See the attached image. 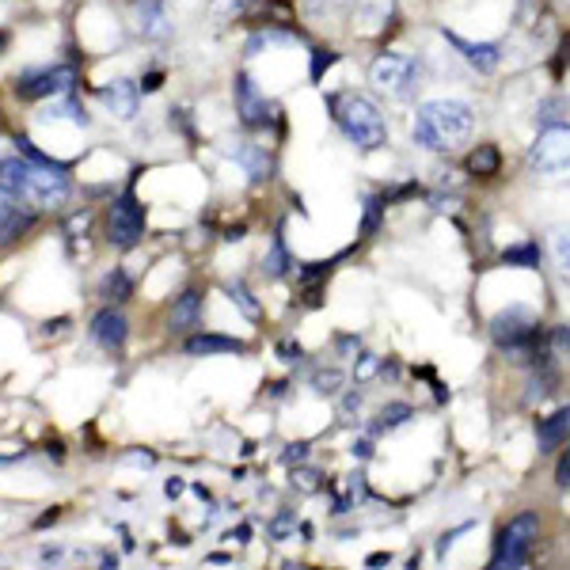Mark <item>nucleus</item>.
Masks as SVG:
<instances>
[{
    "mask_svg": "<svg viewBox=\"0 0 570 570\" xmlns=\"http://www.w3.org/2000/svg\"><path fill=\"white\" fill-rule=\"evenodd\" d=\"M0 183L8 190H16L19 202H31L38 209L61 206L69 198V164H42L31 156H8L0 160Z\"/></svg>",
    "mask_w": 570,
    "mask_h": 570,
    "instance_id": "f257e3e1",
    "label": "nucleus"
},
{
    "mask_svg": "<svg viewBox=\"0 0 570 570\" xmlns=\"http://www.w3.org/2000/svg\"><path fill=\"white\" fill-rule=\"evenodd\" d=\"M475 130V114L460 99H430L415 114V145L430 152H456Z\"/></svg>",
    "mask_w": 570,
    "mask_h": 570,
    "instance_id": "f03ea898",
    "label": "nucleus"
},
{
    "mask_svg": "<svg viewBox=\"0 0 570 570\" xmlns=\"http://www.w3.org/2000/svg\"><path fill=\"white\" fill-rule=\"evenodd\" d=\"M327 107H331V118L339 122V130L358 149L373 152L388 141V122H384V114H380V107L373 99H365L358 92H339L327 99Z\"/></svg>",
    "mask_w": 570,
    "mask_h": 570,
    "instance_id": "7ed1b4c3",
    "label": "nucleus"
},
{
    "mask_svg": "<svg viewBox=\"0 0 570 570\" xmlns=\"http://www.w3.org/2000/svg\"><path fill=\"white\" fill-rule=\"evenodd\" d=\"M369 80L373 88L392 99H407L415 95V88L422 84V65L418 57H403V54H380L373 65H369Z\"/></svg>",
    "mask_w": 570,
    "mask_h": 570,
    "instance_id": "20e7f679",
    "label": "nucleus"
},
{
    "mask_svg": "<svg viewBox=\"0 0 570 570\" xmlns=\"http://www.w3.org/2000/svg\"><path fill=\"white\" fill-rule=\"evenodd\" d=\"M536 532H540V521H536V513H521V517H513L510 525L502 529L498 536V544H494V567L510 570V567H525L532 555V544H536Z\"/></svg>",
    "mask_w": 570,
    "mask_h": 570,
    "instance_id": "39448f33",
    "label": "nucleus"
},
{
    "mask_svg": "<svg viewBox=\"0 0 570 570\" xmlns=\"http://www.w3.org/2000/svg\"><path fill=\"white\" fill-rule=\"evenodd\" d=\"M529 168L536 175H567L570 171V126L551 122L529 149Z\"/></svg>",
    "mask_w": 570,
    "mask_h": 570,
    "instance_id": "423d86ee",
    "label": "nucleus"
},
{
    "mask_svg": "<svg viewBox=\"0 0 570 570\" xmlns=\"http://www.w3.org/2000/svg\"><path fill=\"white\" fill-rule=\"evenodd\" d=\"M491 335L506 350H529L532 339H536V312L525 308V304H510V308L494 312Z\"/></svg>",
    "mask_w": 570,
    "mask_h": 570,
    "instance_id": "0eeeda50",
    "label": "nucleus"
},
{
    "mask_svg": "<svg viewBox=\"0 0 570 570\" xmlns=\"http://www.w3.org/2000/svg\"><path fill=\"white\" fill-rule=\"evenodd\" d=\"M141 236H145V206L133 194L114 198L111 213H107V240L114 247H133Z\"/></svg>",
    "mask_w": 570,
    "mask_h": 570,
    "instance_id": "6e6552de",
    "label": "nucleus"
},
{
    "mask_svg": "<svg viewBox=\"0 0 570 570\" xmlns=\"http://www.w3.org/2000/svg\"><path fill=\"white\" fill-rule=\"evenodd\" d=\"M73 69L69 65H57V69H31V73H19L16 95L19 99H57V95L73 92Z\"/></svg>",
    "mask_w": 570,
    "mask_h": 570,
    "instance_id": "1a4fd4ad",
    "label": "nucleus"
},
{
    "mask_svg": "<svg viewBox=\"0 0 570 570\" xmlns=\"http://www.w3.org/2000/svg\"><path fill=\"white\" fill-rule=\"evenodd\" d=\"M232 95H236V114H240V122H244L247 130H263L266 122L274 118V103H266V95L255 88V80L247 73L236 76Z\"/></svg>",
    "mask_w": 570,
    "mask_h": 570,
    "instance_id": "9d476101",
    "label": "nucleus"
},
{
    "mask_svg": "<svg viewBox=\"0 0 570 570\" xmlns=\"http://www.w3.org/2000/svg\"><path fill=\"white\" fill-rule=\"evenodd\" d=\"M441 35H445V42L453 46L456 54L472 65L475 73H494V69H498V61H502L498 42H472V38H460L456 31H449V27H445Z\"/></svg>",
    "mask_w": 570,
    "mask_h": 570,
    "instance_id": "9b49d317",
    "label": "nucleus"
},
{
    "mask_svg": "<svg viewBox=\"0 0 570 570\" xmlns=\"http://www.w3.org/2000/svg\"><path fill=\"white\" fill-rule=\"evenodd\" d=\"M99 99H103V107H107L114 118H122V122H133L137 111H141V88H137L133 80H111V84L99 92Z\"/></svg>",
    "mask_w": 570,
    "mask_h": 570,
    "instance_id": "f8f14e48",
    "label": "nucleus"
},
{
    "mask_svg": "<svg viewBox=\"0 0 570 570\" xmlns=\"http://www.w3.org/2000/svg\"><path fill=\"white\" fill-rule=\"evenodd\" d=\"M92 339L103 346V350H122L126 339H130V320L118 312V308H103L92 320Z\"/></svg>",
    "mask_w": 570,
    "mask_h": 570,
    "instance_id": "ddd939ff",
    "label": "nucleus"
},
{
    "mask_svg": "<svg viewBox=\"0 0 570 570\" xmlns=\"http://www.w3.org/2000/svg\"><path fill=\"white\" fill-rule=\"evenodd\" d=\"M536 441H540V453H555L559 445H567L570 441V407H559L555 415L540 418Z\"/></svg>",
    "mask_w": 570,
    "mask_h": 570,
    "instance_id": "4468645a",
    "label": "nucleus"
},
{
    "mask_svg": "<svg viewBox=\"0 0 570 570\" xmlns=\"http://www.w3.org/2000/svg\"><path fill=\"white\" fill-rule=\"evenodd\" d=\"M187 350L190 358H209V354H244V342L240 339H228V335H190L187 339Z\"/></svg>",
    "mask_w": 570,
    "mask_h": 570,
    "instance_id": "2eb2a0df",
    "label": "nucleus"
},
{
    "mask_svg": "<svg viewBox=\"0 0 570 570\" xmlns=\"http://www.w3.org/2000/svg\"><path fill=\"white\" fill-rule=\"evenodd\" d=\"M137 16V31L145 38H164L168 35V19H164V0H137L133 4Z\"/></svg>",
    "mask_w": 570,
    "mask_h": 570,
    "instance_id": "dca6fc26",
    "label": "nucleus"
},
{
    "mask_svg": "<svg viewBox=\"0 0 570 570\" xmlns=\"http://www.w3.org/2000/svg\"><path fill=\"white\" fill-rule=\"evenodd\" d=\"M236 160L244 164V171H247V179H251V183H263V179H270L274 160H270V152L259 149V145H240V149H236Z\"/></svg>",
    "mask_w": 570,
    "mask_h": 570,
    "instance_id": "f3484780",
    "label": "nucleus"
},
{
    "mask_svg": "<svg viewBox=\"0 0 570 570\" xmlns=\"http://www.w3.org/2000/svg\"><path fill=\"white\" fill-rule=\"evenodd\" d=\"M198 316H202V293H198V289H187V293L175 301V308H171V331H187V327L198 323Z\"/></svg>",
    "mask_w": 570,
    "mask_h": 570,
    "instance_id": "a211bd4d",
    "label": "nucleus"
},
{
    "mask_svg": "<svg viewBox=\"0 0 570 570\" xmlns=\"http://www.w3.org/2000/svg\"><path fill=\"white\" fill-rule=\"evenodd\" d=\"M42 122H54V118H69L76 126H88V111L76 103L73 95H57L54 103H46V111H38Z\"/></svg>",
    "mask_w": 570,
    "mask_h": 570,
    "instance_id": "6ab92c4d",
    "label": "nucleus"
},
{
    "mask_svg": "<svg viewBox=\"0 0 570 570\" xmlns=\"http://www.w3.org/2000/svg\"><path fill=\"white\" fill-rule=\"evenodd\" d=\"M498 164H502V156H498L494 145H479V149H472V156H468V171H472V175H494Z\"/></svg>",
    "mask_w": 570,
    "mask_h": 570,
    "instance_id": "aec40b11",
    "label": "nucleus"
},
{
    "mask_svg": "<svg viewBox=\"0 0 570 570\" xmlns=\"http://www.w3.org/2000/svg\"><path fill=\"white\" fill-rule=\"evenodd\" d=\"M285 270H289V251H285L282 236H274L270 240V255L263 259V274L266 278H282Z\"/></svg>",
    "mask_w": 570,
    "mask_h": 570,
    "instance_id": "412c9836",
    "label": "nucleus"
},
{
    "mask_svg": "<svg viewBox=\"0 0 570 570\" xmlns=\"http://www.w3.org/2000/svg\"><path fill=\"white\" fill-rule=\"evenodd\" d=\"M551 259L559 266V274L570 282V228H559V232L551 236Z\"/></svg>",
    "mask_w": 570,
    "mask_h": 570,
    "instance_id": "4be33fe9",
    "label": "nucleus"
},
{
    "mask_svg": "<svg viewBox=\"0 0 570 570\" xmlns=\"http://www.w3.org/2000/svg\"><path fill=\"white\" fill-rule=\"evenodd\" d=\"M133 293V282L126 278V270H111L107 278H103V297L107 301H126Z\"/></svg>",
    "mask_w": 570,
    "mask_h": 570,
    "instance_id": "5701e85b",
    "label": "nucleus"
},
{
    "mask_svg": "<svg viewBox=\"0 0 570 570\" xmlns=\"http://www.w3.org/2000/svg\"><path fill=\"white\" fill-rule=\"evenodd\" d=\"M502 263L506 266H536L540 263V251H536V244L506 247V251H502Z\"/></svg>",
    "mask_w": 570,
    "mask_h": 570,
    "instance_id": "b1692460",
    "label": "nucleus"
},
{
    "mask_svg": "<svg viewBox=\"0 0 570 570\" xmlns=\"http://www.w3.org/2000/svg\"><path fill=\"white\" fill-rule=\"evenodd\" d=\"M312 388H316L320 396H335V392L342 388V373L339 369H323V373L312 377Z\"/></svg>",
    "mask_w": 570,
    "mask_h": 570,
    "instance_id": "393cba45",
    "label": "nucleus"
},
{
    "mask_svg": "<svg viewBox=\"0 0 570 570\" xmlns=\"http://www.w3.org/2000/svg\"><path fill=\"white\" fill-rule=\"evenodd\" d=\"M225 293H228V301L240 304V308H244V312H247V316H251V320H259V301H255V297L247 293L244 285H228Z\"/></svg>",
    "mask_w": 570,
    "mask_h": 570,
    "instance_id": "a878e982",
    "label": "nucleus"
},
{
    "mask_svg": "<svg viewBox=\"0 0 570 570\" xmlns=\"http://www.w3.org/2000/svg\"><path fill=\"white\" fill-rule=\"evenodd\" d=\"M407 418H411V407H407V403H388V407L380 411V426H384V430H396Z\"/></svg>",
    "mask_w": 570,
    "mask_h": 570,
    "instance_id": "bb28decb",
    "label": "nucleus"
},
{
    "mask_svg": "<svg viewBox=\"0 0 570 570\" xmlns=\"http://www.w3.org/2000/svg\"><path fill=\"white\" fill-rule=\"evenodd\" d=\"M380 209H384V202L369 194V198H365V221H361V232H365V236H373V232H377V225H380Z\"/></svg>",
    "mask_w": 570,
    "mask_h": 570,
    "instance_id": "cd10ccee",
    "label": "nucleus"
},
{
    "mask_svg": "<svg viewBox=\"0 0 570 570\" xmlns=\"http://www.w3.org/2000/svg\"><path fill=\"white\" fill-rule=\"evenodd\" d=\"M31 221H35V217H19V213L12 217V221H4V225H0V247L12 244L23 228H31Z\"/></svg>",
    "mask_w": 570,
    "mask_h": 570,
    "instance_id": "c85d7f7f",
    "label": "nucleus"
},
{
    "mask_svg": "<svg viewBox=\"0 0 570 570\" xmlns=\"http://www.w3.org/2000/svg\"><path fill=\"white\" fill-rule=\"evenodd\" d=\"M16 213H19V194L0 183V225H4V221H12Z\"/></svg>",
    "mask_w": 570,
    "mask_h": 570,
    "instance_id": "c756f323",
    "label": "nucleus"
},
{
    "mask_svg": "<svg viewBox=\"0 0 570 570\" xmlns=\"http://www.w3.org/2000/svg\"><path fill=\"white\" fill-rule=\"evenodd\" d=\"M293 487H301L304 494L320 491V472H312V468H297V472H293Z\"/></svg>",
    "mask_w": 570,
    "mask_h": 570,
    "instance_id": "7c9ffc66",
    "label": "nucleus"
},
{
    "mask_svg": "<svg viewBox=\"0 0 570 570\" xmlns=\"http://www.w3.org/2000/svg\"><path fill=\"white\" fill-rule=\"evenodd\" d=\"M293 529H297V517H293V513H282V517L270 521V536H274V540H289Z\"/></svg>",
    "mask_w": 570,
    "mask_h": 570,
    "instance_id": "2f4dec72",
    "label": "nucleus"
},
{
    "mask_svg": "<svg viewBox=\"0 0 570 570\" xmlns=\"http://www.w3.org/2000/svg\"><path fill=\"white\" fill-rule=\"evenodd\" d=\"M464 532H472V525H460V529L445 532V536H441V544H437V559H445V555L453 551V544L460 540V536H464Z\"/></svg>",
    "mask_w": 570,
    "mask_h": 570,
    "instance_id": "473e14b6",
    "label": "nucleus"
},
{
    "mask_svg": "<svg viewBox=\"0 0 570 570\" xmlns=\"http://www.w3.org/2000/svg\"><path fill=\"white\" fill-rule=\"evenodd\" d=\"M380 369V361L377 354H361V365H358V380H369L373 373Z\"/></svg>",
    "mask_w": 570,
    "mask_h": 570,
    "instance_id": "72a5a7b5",
    "label": "nucleus"
},
{
    "mask_svg": "<svg viewBox=\"0 0 570 570\" xmlns=\"http://www.w3.org/2000/svg\"><path fill=\"white\" fill-rule=\"evenodd\" d=\"M88 221H92V217H88V209H84V213H76L73 221H69V236H84V232H88Z\"/></svg>",
    "mask_w": 570,
    "mask_h": 570,
    "instance_id": "f704fd0d",
    "label": "nucleus"
},
{
    "mask_svg": "<svg viewBox=\"0 0 570 570\" xmlns=\"http://www.w3.org/2000/svg\"><path fill=\"white\" fill-rule=\"evenodd\" d=\"M559 107H563V99H544V103H540V114H536V118H544V122L551 126V118L559 114Z\"/></svg>",
    "mask_w": 570,
    "mask_h": 570,
    "instance_id": "c9c22d12",
    "label": "nucleus"
},
{
    "mask_svg": "<svg viewBox=\"0 0 570 570\" xmlns=\"http://www.w3.org/2000/svg\"><path fill=\"white\" fill-rule=\"evenodd\" d=\"M350 453H354V460H369V456H373V441H369V437H361V441L350 445Z\"/></svg>",
    "mask_w": 570,
    "mask_h": 570,
    "instance_id": "e433bc0d",
    "label": "nucleus"
},
{
    "mask_svg": "<svg viewBox=\"0 0 570 570\" xmlns=\"http://www.w3.org/2000/svg\"><path fill=\"white\" fill-rule=\"evenodd\" d=\"M551 346H555V354H570V331H567V327L551 335Z\"/></svg>",
    "mask_w": 570,
    "mask_h": 570,
    "instance_id": "4c0bfd02",
    "label": "nucleus"
},
{
    "mask_svg": "<svg viewBox=\"0 0 570 570\" xmlns=\"http://www.w3.org/2000/svg\"><path fill=\"white\" fill-rule=\"evenodd\" d=\"M559 487H570V453L559 460Z\"/></svg>",
    "mask_w": 570,
    "mask_h": 570,
    "instance_id": "58836bf2",
    "label": "nucleus"
},
{
    "mask_svg": "<svg viewBox=\"0 0 570 570\" xmlns=\"http://www.w3.org/2000/svg\"><path fill=\"white\" fill-rule=\"evenodd\" d=\"M160 84H164V73H149L145 80H141V88H145V92H156Z\"/></svg>",
    "mask_w": 570,
    "mask_h": 570,
    "instance_id": "ea45409f",
    "label": "nucleus"
},
{
    "mask_svg": "<svg viewBox=\"0 0 570 570\" xmlns=\"http://www.w3.org/2000/svg\"><path fill=\"white\" fill-rule=\"evenodd\" d=\"M126 460H130V464H145V468H149V464H156V456H152V453H126Z\"/></svg>",
    "mask_w": 570,
    "mask_h": 570,
    "instance_id": "a19ab883",
    "label": "nucleus"
},
{
    "mask_svg": "<svg viewBox=\"0 0 570 570\" xmlns=\"http://www.w3.org/2000/svg\"><path fill=\"white\" fill-rule=\"evenodd\" d=\"M308 456V445H297V449H285V460L293 464V460H304Z\"/></svg>",
    "mask_w": 570,
    "mask_h": 570,
    "instance_id": "79ce46f5",
    "label": "nucleus"
},
{
    "mask_svg": "<svg viewBox=\"0 0 570 570\" xmlns=\"http://www.w3.org/2000/svg\"><path fill=\"white\" fill-rule=\"evenodd\" d=\"M228 536H232L236 544H247V540H251V529H247V525H240V529H232Z\"/></svg>",
    "mask_w": 570,
    "mask_h": 570,
    "instance_id": "37998d69",
    "label": "nucleus"
},
{
    "mask_svg": "<svg viewBox=\"0 0 570 570\" xmlns=\"http://www.w3.org/2000/svg\"><path fill=\"white\" fill-rule=\"evenodd\" d=\"M164 491H168V498H179V494H183V479H168Z\"/></svg>",
    "mask_w": 570,
    "mask_h": 570,
    "instance_id": "c03bdc74",
    "label": "nucleus"
},
{
    "mask_svg": "<svg viewBox=\"0 0 570 570\" xmlns=\"http://www.w3.org/2000/svg\"><path fill=\"white\" fill-rule=\"evenodd\" d=\"M282 358H285V361L301 358V346H293V342H285V346H282Z\"/></svg>",
    "mask_w": 570,
    "mask_h": 570,
    "instance_id": "a18cd8bd",
    "label": "nucleus"
},
{
    "mask_svg": "<svg viewBox=\"0 0 570 570\" xmlns=\"http://www.w3.org/2000/svg\"><path fill=\"white\" fill-rule=\"evenodd\" d=\"M65 323H69V320H54V323H46L42 331H46V335H61V331H65Z\"/></svg>",
    "mask_w": 570,
    "mask_h": 570,
    "instance_id": "49530a36",
    "label": "nucleus"
},
{
    "mask_svg": "<svg viewBox=\"0 0 570 570\" xmlns=\"http://www.w3.org/2000/svg\"><path fill=\"white\" fill-rule=\"evenodd\" d=\"M8 42H12V35H8V31H0V54H4V46H8Z\"/></svg>",
    "mask_w": 570,
    "mask_h": 570,
    "instance_id": "de8ad7c7",
    "label": "nucleus"
}]
</instances>
